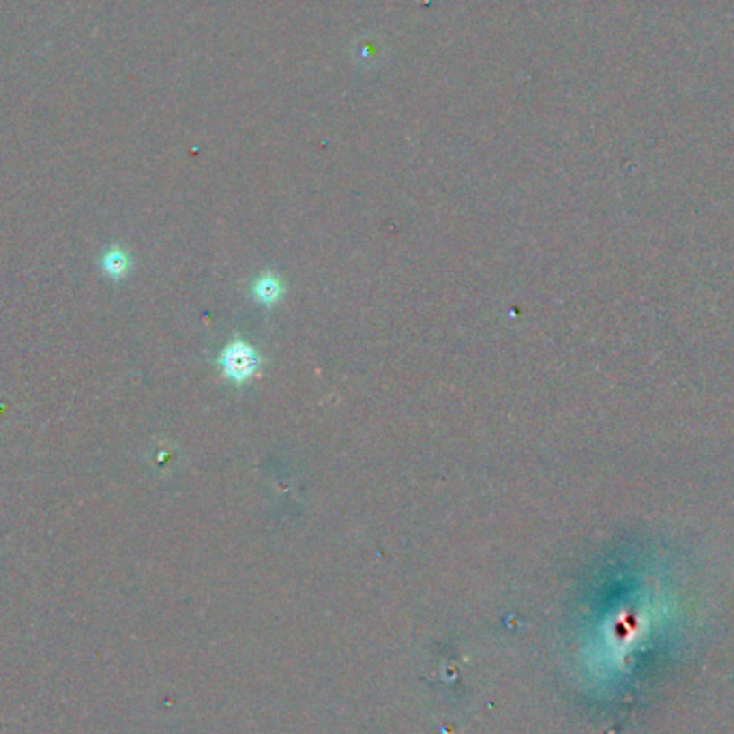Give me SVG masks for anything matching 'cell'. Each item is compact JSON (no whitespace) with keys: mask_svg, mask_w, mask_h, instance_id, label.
Segmentation results:
<instances>
[{"mask_svg":"<svg viewBox=\"0 0 734 734\" xmlns=\"http://www.w3.org/2000/svg\"><path fill=\"white\" fill-rule=\"evenodd\" d=\"M222 366H224V372L228 374V378L245 380V378H250L253 374V369H256L258 357L250 346L232 344L224 350Z\"/></svg>","mask_w":734,"mask_h":734,"instance_id":"cell-1","label":"cell"},{"mask_svg":"<svg viewBox=\"0 0 734 734\" xmlns=\"http://www.w3.org/2000/svg\"><path fill=\"white\" fill-rule=\"evenodd\" d=\"M279 295V284L278 279L264 278L256 284V296L261 301H275V296Z\"/></svg>","mask_w":734,"mask_h":734,"instance_id":"cell-2","label":"cell"}]
</instances>
